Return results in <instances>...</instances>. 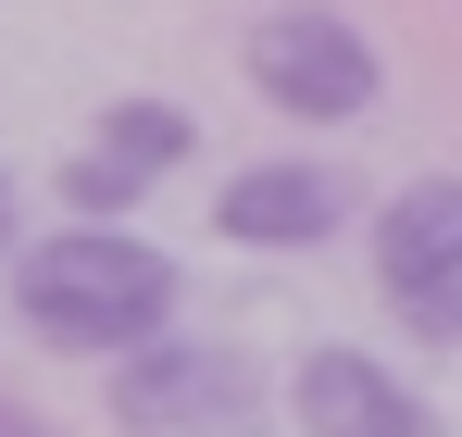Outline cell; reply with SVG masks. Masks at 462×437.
Wrapping results in <instances>:
<instances>
[{
    "instance_id": "cell-11",
    "label": "cell",
    "mask_w": 462,
    "mask_h": 437,
    "mask_svg": "<svg viewBox=\"0 0 462 437\" xmlns=\"http://www.w3.org/2000/svg\"><path fill=\"white\" fill-rule=\"evenodd\" d=\"M0 263H13V175H0Z\"/></svg>"
},
{
    "instance_id": "cell-2",
    "label": "cell",
    "mask_w": 462,
    "mask_h": 437,
    "mask_svg": "<svg viewBox=\"0 0 462 437\" xmlns=\"http://www.w3.org/2000/svg\"><path fill=\"white\" fill-rule=\"evenodd\" d=\"M113 413L138 437H263V375L213 338H138L113 363Z\"/></svg>"
},
{
    "instance_id": "cell-6",
    "label": "cell",
    "mask_w": 462,
    "mask_h": 437,
    "mask_svg": "<svg viewBox=\"0 0 462 437\" xmlns=\"http://www.w3.org/2000/svg\"><path fill=\"white\" fill-rule=\"evenodd\" d=\"M375 275H387V300L462 275V175H412V188L375 213Z\"/></svg>"
},
{
    "instance_id": "cell-9",
    "label": "cell",
    "mask_w": 462,
    "mask_h": 437,
    "mask_svg": "<svg viewBox=\"0 0 462 437\" xmlns=\"http://www.w3.org/2000/svg\"><path fill=\"white\" fill-rule=\"evenodd\" d=\"M400 325H412V338H462V275L412 288V300H400Z\"/></svg>"
},
{
    "instance_id": "cell-10",
    "label": "cell",
    "mask_w": 462,
    "mask_h": 437,
    "mask_svg": "<svg viewBox=\"0 0 462 437\" xmlns=\"http://www.w3.org/2000/svg\"><path fill=\"white\" fill-rule=\"evenodd\" d=\"M0 437H51V425H38V413H13V400H0Z\"/></svg>"
},
{
    "instance_id": "cell-4",
    "label": "cell",
    "mask_w": 462,
    "mask_h": 437,
    "mask_svg": "<svg viewBox=\"0 0 462 437\" xmlns=\"http://www.w3.org/2000/svg\"><path fill=\"white\" fill-rule=\"evenodd\" d=\"M288 413H300V437H438V413L387 363H363V350H300Z\"/></svg>"
},
{
    "instance_id": "cell-8",
    "label": "cell",
    "mask_w": 462,
    "mask_h": 437,
    "mask_svg": "<svg viewBox=\"0 0 462 437\" xmlns=\"http://www.w3.org/2000/svg\"><path fill=\"white\" fill-rule=\"evenodd\" d=\"M138 188H151V163H125V150H100V138H88V163H63V200L76 213H125Z\"/></svg>"
},
{
    "instance_id": "cell-3",
    "label": "cell",
    "mask_w": 462,
    "mask_h": 437,
    "mask_svg": "<svg viewBox=\"0 0 462 437\" xmlns=\"http://www.w3.org/2000/svg\"><path fill=\"white\" fill-rule=\"evenodd\" d=\"M250 88L275 100V113H300V126H350V113H375V38L350 25V13H325V0H288V13H263L250 25Z\"/></svg>"
},
{
    "instance_id": "cell-1",
    "label": "cell",
    "mask_w": 462,
    "mask_h": 437,
    "mask_svg": "<svg viewBox=\"0 0 462 437\" xmlns=\"http://www.w3.org/2000/svg\"><path fill=\"white\" fill-rule=\"evenodd\" d=\"M13 312L51 350H138L175 312V263L125 225H63L38 250H13Z\"/></svg>"
},
{
    "instance_id": "cell-5",
    "label": "cell",
    "mask_w": 462,
    "mask_h": 437,
    "mask_svg": "<svg viewBox=\"0 0 462 437\" xmlns=\"http://www.w3.org/2000/svg\"><path fill=\"white\" fill-rule=\"evenodd\" d=\"M337 175H312V163H250L226 200H213V225H226L237 250H312V237H337Z\"/></svg>"
},
{
    "instance_id": "cell-7",
    "label": "cell",
    "mask_w": 462,
    "mask_h": 437,
    "mask_svg": "<svg viewBox=\"0 0 462 437\" xmlns=\"http://www.w3.org/2000/svg\"><path fill=\"white\" fill-rule=\"evenodd\" d=\"M188 138H200V126H188L175 100H113V113H100V150H125V163H151V175H175Z\"/></svg>"
}]
</instances>
